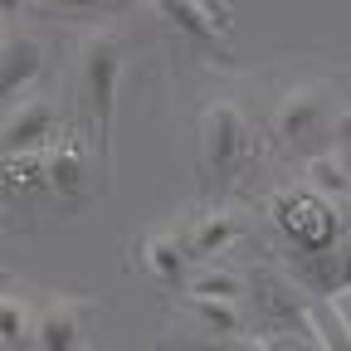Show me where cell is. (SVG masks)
<instances>
[{
	"instance_id": "obj_1",
	"label": "cell",
	"mask_w": 351,
	"mask_h": 351,
	"mask_svg": "<svg viewBox=\"0 0 351 351\" xmlns=\"http://www.w3.org/2000/svg\"><path fill=\"white\" fill-rule=\"evenodd\" d=\"M122 64H127V39L112 29H93L73 54V103L83 112V127L93 132V156H108V122L117 108Z\"/></svg>"
},
{
	"instance_id": "obj_2",
	"label": "cell",
	"mask_w": 351,
	"mask_h": 351,
	"mask_svg": "<svg viewBox=\"0 0 351 351\" xmlns=\"http://www.w3.org/2000/svg\"><path fill=\"white\" fill-rule=\"evenodd\" d=\"M341 93L327 83V78H298L288 83L278 103H274V142L293 156H317V152H332V127H337V112H341Z\"/></svg>"
},
{
	"instance_id": "obj_3",
	"label": "cell",
	"mask_w": 351,
	"mask_h": 351,
	"mask_svg": "<svg viewBox=\"0 0 351 351\" xmlns=\"http://www.w3.org/2000/svg\"><path fill=\"white\" fill-rule=\"evenodd\" d=\"M274 225H278V234L298 249V258L322 254V249H332V244L346 234L341 205L322 200L317 191H307V186H288V191L274 195Z\"/></svg>"
},
{
	"instance_id": "obj_4",
	"label": "cell",
	"mask_w": 351,
	"mask_h": 351,
	"mask_svg": "<svg viewBox=\"0 0 351 351\" xmlns=\"http://www.w3.org/2000/svg\"><path fill=\"white\" fill-rule=\"evenodd\" d=\"M254 152V127L244 117L239 103L230 98H215L200 117V161H205V181L210 186H230L234 176L244 171Z\"/></svg>"
},
{
	"instance_id": "obj_5",
	"label": "cell",
	"mask_w": 351,
	"mask_h": 351,
	"mask_svg": "<svg viewBox=\"0 0 351 351\" xmlns=\"http://www.w3.org/2000/svg\"><path fill=\"white\" fill-rule=\"evenodd\" d=\"M59 137H64V122H59V103L49 93H29L10 112H0V161L39 156Z\"/></svg>"
},
{
	"instance_id": "obj_6",
	"label": "cell",
	"mask_w": 351,
	"mask_h": 351,
	"mask_svg": "<svg viewBox=\"0 0 351 351\" xmlns=\"http://www.w3.org/2000/svg\"><path fill=\"white\" fill-rule=\"evenodd\" d=\"M171 230L181 234L191 263H215L225 249H234V244L249 234V219H244V210H234V205H205V210L186 215L181 225H171Z\"/></svg>"
},
{
	"instance_id": "obj_7",
	"label": "cell",
	"mask_w": 351,
	"mask_h": 351,
	"mask_svg": "<svg viewBox=\"0 0 351 351\" xmlns=\"http://www.w3.org/2000/svg\"><path fill=\"white\" fill-rule=\"evenodd\" d=\"M166 15V25L176 34H186L200 54L219 59L225 54V34H230V5L225 0H152Z\"/></svg>"
},
{
	"instance_id": "obj_8",
	"label": "cell",
	"mask_w": 351,
	"mask_h": 351,
	"mask_svg": "<svg viewBox=\"0 0 351 351\" xmlns=\"http://www.w3.org/2000/svg\"><path fill=\"white\" fill-rule=\"evenodd\" d=\"M88 317H93V302L83 298H44L34 307V327H29V351H78Z\"/></svg>"
},
{
	"instance_id": "obj_9",
	"label": "cell",
	"mask_w": 351,
	"mask_h": 351,
	"mask_svg": "<svg viewBox=\"0 0 351 351\" xmlns=\"http://www.w3.org/2000/svg\"><path fill=\"white\" fill-rule=\"evenodd\" d=\"M39 171H44V191L64 205H83L88 195V147L78 132H64V137L39 152Z\"/></svg>"
},
{
	"instance_id": "obj_10",
	"label": "cell",
	"mask_w": 351,
	"mask_h": 351,
	"mask_svg": "<svg viewBox=\"0 0 351 351\" xmlns=\"http://www.w3.org/2000/svg\"><path fill=\"white\" fill-rule=\"evenodd\" d=\"M39 78H44V49H39V39L10 34L5 54H0V112H10L20 98L39 93Z\"/></svg>"
},
{
	"instance_id": "obj_11",
	"label": "cell",
	"mask_w": 351,
	"mask_h": 351,
	"mask_svg": "<svg viewBox=\"0 0 351 351\" xmlns=\"http://www.w3.org/2000/svg\"><path fill=\"white\" fill-rule=\"evenodd\" d=\"M137 269L147 274V278H156V283H186V274H191V258H186V244H181V234L176 230H147L142 239H137Z\"/></svg>"
},
{
	"instance_id": "obj_12",
	"label": "cell",
	"mask_w": 351,
	"mask_h": 351,
	"mask_svg": "<svg viewBox=\"0 0 351 351\" xmlns=\"http://www.w3.org/2000/svg\"><path fill=\"white\" fill-rule=\"evenodd\" d=\"M181 322L195 327L200 337H215V341H234V337H249V313L244 302H215V298H186L181 307Z\"/></svg>"
},
{
	"instance_id": "obj_13",
	"label": "cell",
	"mask_w": 351,
	"mask_h": 351,
	"mask_svg": "<svg viewBox=\"0 0 351 351\" xmlns=\"http://www.w3.org/2000/svg\"><path fill=\"white\" fill-rule=\"evenodd\" d=\"M298 274H302L307 283H313V288H322V293L351 288V230H346V234H341L332 249L298 258Z\"/></svg>"
},
{
	"instance_id": "obj_14",
	"label": "cell",
	"mask_w": 351,
	"mask_h": 351,
	"mask_svg": "<svg viewBox=\"0 0 351 351\" xmlns=\"http://www.w3.org/2000/svg\"><path fill=\"white\" fill-rule=\"evenodd\" d=\"M302 186L317 191V195L332 200V205H346V200H351V171H346L332 152H317V156L302 161Z\"/></svg>"
},
{
	"instance_id": "obj_15",
	"label": "cell",
	"mask_w": 351,
	"mask_h": 351,
	"mask_svg": "<svg viewBox=\"0 0 351 351\" xmlns=\"http://www.w3.org/2000/svg\"><path fill=\"white\" fill-rule=\"evenodd\" d=\"M186 298H215V302H244L249 298V278L234 269H205L195 278H186Z\"/></svg>"
},
{
	"instance_id": "obj_16",
	"label": "cell",
	"mask_w": 351,
	"mask_h": 351,
	"mask_svg": "<svg viewBox=\"0 0 351 351\" xmlns=\"http://www.w3.org/2000/svg\"><path fill=\"white\" fill-rule=\"evenodd\" d=\"M34 327V302L0 288V346H25Z\"/></svg>"
},
{
	"instance_id": "obj_17",
	"label": "cell",
	"mask_w": 351,
	"mask_h": 351,
	"mask_svg": "<svg viewBox=\"0 0 351 351\" xmlns=\"http://www.w3.org/2000/svg\"><path fill=\"white\" fill-rule=\"evenodd\" d=\"M44 15H108V10H132L137 0H29Z\"/></svg>"
},
{
	"instance_id": "obj_18",
	"label": "cell",
	"mask_w": 351,
	"mask_h": 351,
	"mask_svg": "<svg viewBox=\"0 0 351 351\" xmlns=\"http://www.w3.org/2000/svg\"><path fill=\"white\" fill-rule=\"evenodd\" d=\"M263 351H327L313 327H274L263 337Z\"/></svg>"
},
{
	"instance_id": "obj_19",
	"label": "cell",
	"mask_w": 351,
	"mask_h": 351,
	"mask_svg": "<svg viewBox=\"0 0 351 351\" xmlns=\"http://www.w3.org/2000/svg\"><path fill=\"white\" fill-rule=\"evenodd\" d=\"M327 302H332V313L341 317V327L351 332V288H337V293H327Z\"/></svg>"
},
{
	"instance_id": "obj_20",
	"label": "cell",
	"mask_w": 351,
	"mask_h": 351,
	"mask_svg": "<svg viewBox=\"0 0 351 351\" xmlns=\"http://www.w3.org/2000/svg\"><path fill=\"white\" fill-rule=\"evenodd\" d=\"M219 351H263V341H254V337H234V341H225Z\"/></svg>"
},
{
	"instance_id": "obj_21",
	"label": "cell",
	"mask_w": 351,
	"mask_h": 351,
	"mask_svg": "<svg viewBox=\"0 0 351 351\" xmlns=\"http://www.w3.org/2000/svg\"><path fill=\"white\" fill-rule=\"evenodd\" d=\"M25 0H0V15H10V10H20Z\"/></svg>"
},
{
	"instance_id": "obj_22",
	"label": "cell",
	"mask_w": 351,
	"mask_h": 351,
	"mask_svg": "<svg viewBox=\"0 0 351 351\" xmlns=\"http://www.w3.org/2000/svg\"><path fill=\"white\" fill-rule=\"evenodd\" d=\"M5 44H10V29H5V25H0V54H5Z\"/></svg>"
}]
</instances>
